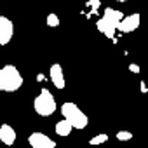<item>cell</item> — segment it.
<instances>
[{"label": "cell", "mask_w": 148, "mask_h": 148, "mask_svg": "<svg viewBox=\"0 0 148 148\" xmlns=\"http://www.w3.org/2000/svg\"><path fill=\"white\" fill-rule=\"evenodd\" d=\"M139 19H141V18H139L138 12L129 14V16H124V18L120 19L117 30L122 32V33H132L134 30H138V26H139Z\"/></svg>", "instance_id": "52a82bcc"}, {"label": "cell", "mask_w": 148, "mask_h": 148, "mask_svg": "<svg viewBox=\"0 0 148 148\" xmlns=\"http://www.w3.org/2000/svg\"><path fill=\"white\" fill-rule=\"evenodd\" d=\"M28 143L32 148H56V141L52 138H49L44 132H32L28 136Z\"/></svg>", "instance_id": "5b68a950"}, {"label": "cell", "mask_w": 148, "mask_h": 148, "mask_svg": "<svg viewBox=\"0 0 148 148\" xmlns=\"http://www.w3.org/2000/svg\"><path fill=\"white\" fill-rule=\"evenodd\" d=\"M61 115L73 129H86L89 124V117L75 105V103H63L61 105Z\"/></svg>", "instance_id": "3957f363"}, {"label": "cell", "mask_w": 148, "mask_h": 148, "mask_svg": "<svg viewBox=\"0 0 148 148\" xmlns=\"http://www.w3.org/2000/svg\"><path fill=\"white\" fill-rule=\"evenodd\" d=\"M54 129H56V134H59V136H70V134H71V131H73V127H71L64 119H63V120H59V122L56 124V127H54Z\"/></svg>", "instance_id": "30bf717a"}, {"label": "cell", "mask_w": 148, "mask_h": 148, "mask_svg": "<svg viewBox=\"0 0 148 148\" xmlns=\"http://www.w3.org/2000/svg\"><path fill=\"white\" fill-rule=\"evenodd\" d=\"M94 148H99V146H94Z\"/></svg>", "instance_id": "ac0fdd59"}, {"label": "cell", "mask_w": 148, "mask_h": 148, "mask_svg": "<svg viewBox=\"0 0 148 148\" xmlns=\"http://www.w3.org/2000/svg\"><path fill=\"white\" fill-rule=\"evenodd\" d=\"M23 86V75L14 64H5L0 68V91L16 92Z\"/></svg>", "instance_id": "6da1fadb"}, {"label": "cell", "mask_w": 148, "mask_h": 148, "mask_svg": "<svg viewBox=\"0 0 148 148\" xmlns=\"http://www.w3.org/2000/svg\"><path fill=\"white\" fill-rule=\"evenodd\" d=\"M122 18H124V14H122L120 11L112 9V7H106L105 12H103V16L98 19L96 28H98L103 35H106L108 38L115 40V32H117V26H119V23H120Z\"/></svg>", "instance_id": "7a4b0ae2"}, {"label": "cell", "mask_w": 148, "mask_h": 148, "mask_svg": "<svg viewBox=\"0 0 148 148\" xmlns=\"http://www.w3.org/2000/svg\"><path fill=\"white\" fill-rule=\"evenodd\" d=\"M99 4H101V0H89L86 5H87V7H91V9H92V12H96V11H98V7H99Z\"/></svg>", "instance_id": "5bb4252c"}, {"label": "cell", "mask_w": 148, "mask_h": 148, "mask_svg": "<svg viewBox=\"0 0 148 148\" xmlns=\"http://www.w3.org/2000/svg\"><path fill=\"white\" fill-rule=\"evenodd\" d=\"M56 108H58V105H56V99H54L52 92L49 89H40V92L33 99V110L40 117H49L56 112Z\"/></svg>", "instance_id": "277c9868"}, {"label": "cell", "mask_w": 148, "mask_h": 148, "mask_svg": "<svg viewBox=\"0 0 148 148\" xmlns=\"http://www.w3.org/2000/svg\"><path fill=\"white\" fill-rule=\"evenodd\" d=\"M49 75H51V82L54 84L56 89H64L66 82H64V73H63V66L54 63L49 70Z\"/></svg>", "instance_id": "ba28073f"}, {"label": "cell", "mask_w": 148, "mask_h": 148, "mask_svg": "<svg viewBox=\"0 0 148 148\" xmlns=\"http://www.w3.org/2000/svg\"><path fill=\"white\" fill-rule=\"evenodd\" d=\"M108 141V134H98V136H94V138H91L89 139V145H92V146H98V145H103V143H106Z\"/></svg>", "instance_id": "8fae6325"}, {"label": "cell", "mask_w": 148, "mask_h": 148, "mask_svg": "<svg viewBox=\"0 0 148 148\" xmlns=\"http://www.w3.org/2000/svg\"><path fill=\"white\" fill-rule=\"evenodd\" d=\"M139 87H141V92H146V91H148V89H146V84H145V82H141V84H139Z\"/></svg>", "instance_id": "2e32d148"}, {"label": "cell", "mask_w": 148, "mask_h": 148, "mask_svg": "<svg viewBox=\"0 0 148 148\" xmlns=\"http://www.w3.org/2000/svg\"><path fill=\"white\" fill-rule=\"evenodd\" d=\"M45 23H47V26H51V28H56V26H59V18H58V14L51 12V14L45 18Z\"/></svg>", "instance_id": "7c38bea8"}, {"label": "cell", "mask_w": 148, "mask_h": 148, "mask_svg": "<svg viewBox=\"0 0 148 148\" xmlns=\"http://www.w3.org/2000/svg\"><path fill=\"white\" fill-rule=\"evenodd\" d=\"M117 2H125V0H117Z\"/></svg>", "instance_id": "e0dca14e"}, {"label": "cell", "mask_w": 148, "mask_h": 148, "mask_svg": "<svg viewBox=\"0 0 148 148\" xmlns=\"http://www.w3.org/2000/svg\"><path fill=\"white\" fill-rule=\"evenodd\" d=\"M129 71H132V73H139V66H138L136 63H131V64H129Z\"/></svg>", "instance_id": "9a60e30c"}, {"label": "cell", "mask_w": 148, "mask_h": 148, "mask_svg": "<svg viewBox=\"0 0 148 148\" xmlns=\"http://www.w3.org/2000/svg\"><path fill=\"white\" fill-rule=\"evenodd\" d=\"M14 35V25L9 18L0 14V45H7L12 40Z\"/></svg>", "instance_id": "8992f818"}, {"label": "cell", "mask_w": 148, "mask_h": 148, "mask_svg": "<svg viewBox=\"0 0 148 148\" xmlns=\"http://www.w3.org/2000/svg\"><path fill=\"white\" fill-rule=\"evenodd\" d=\"M117 139L119 141H131L132 139V132H129V131H119L117 132Z\"/></svg>", "instance_id": "4fadbf2b"}, {"label": "cell", "mask_w": 148, "mask_h": 148, "mask_svg": "<svg viewBox=\"0 0 148 148\" xmlns=\"http://www.w3.org/2000/svg\"><path fill=\"white\" fill-rule=\"evenodd\" d=\"M16 136L18 134H16L12 125H9V124H2V125H0V141H2L5 146H12L14 141H16Z\"/></svg>", "instance_id": "9c48e42d"}]
</instances>
